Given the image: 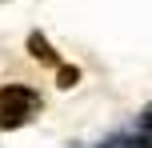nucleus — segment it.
<instances>
[{
  "instance_id": "f257e3e1",
  "label": "nucleus",
  "mask_w": 152,
  "mask_h": 148,
  "mask_svg": "<svg viewBox=\"0 0 152 148\" xmlns=\"http://www.w3.org/2000/svg\"><path fill=\"white\" fill-rule=\"evenodd\" d=\"M40 112V92L28 84H4L0 88V128H20Z\"/></svg>"
},
{
  "instance_id": "f03ea898",
  "label": "nucleus",
  "mask_w": 152,
  "mask_h": 148,
  "mask_svg": "<svg viewBox=\"0 0 152 148\" xmlns=\"http://www.w3.org/2000/svg\"><path fill=\"white\" fill-rule=\"evenodd\" d=\"M104 148H152V136L148 132H120V136H112Z\"/></svg>"
},
{
  "instance_id": "7ed1b4c3",
  "label": "nucleus",
  "mask_w": 152,
  "mask_h": 148,
  "mask_svg": "<svg viewBox=\"0 0 152 148\" xmlns=\"http://www.w3.org/2000/svg\"><path fill=\"white\" fill-rule=\"evenodd\" d=\"M28 52L36 56V60H44V64H60V60H56V52H52V44H48L40 32H32V36H28Z\"/></svg>"
},
{
  "instance_id": "20e7f679",
  "label": "nucleus",
  "mask_w": 152,
  "mask_h": 148,
  "mask_svg": "<svg viewBox=\"0 0 152 148\" xmlns=\"http://www.w3.org/2000/svg\"><path fill=\"white\" fill-rule=\"evenodd\" d=\"M76 80H80V72H76V68H68V64H60V88H72Z\"/></svg>"
},
{
  "instance_id": "39448f33",
  "label": "nucleus",
  "mask_w": 152,
  "mask_h": 148,
  "mask_svg": "<svg viewBox=\"0 0 152 148\" xmlns=\"http://www.w3.org/2000/svg\"><path fill=\"white\" fill-rule=\"evenodd\" d=\"M140 132H148V136H152V108L144 112V120H140Z\"/></svg>"
}]
</instances>
